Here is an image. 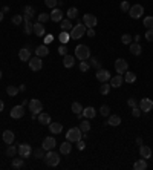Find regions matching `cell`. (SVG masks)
Segmentation results:
<instances>
[{"label": "cell", "mask_w": 153, "mask_h": 170, "mask_svg": "<svg viewBox=\"0 0 153 170\" xmlns=\"http://www.w3.org/2000/svg\"><path fill=\"white\" fill-rule=\"evenodd\" d=\"M44 163L49 167H57L58 164H60V155H58L57 152H54V149L52 150H48L46 155H44Z\"/></svg>", "instance_id": "cell-1"}, {"label": "cell", "mask_w": 153, "mask_h": 170, "mask_svg": "<svg viewBox=\"0 0 153 170\" xmlns=\"http://www.w3.org/2000/svg\"><path fill=\"white\" fill-rule=\"evenodd\" d=\"M75 57L78 60H81V61L89 60V58H90V49H89V46H86V45H78L75 48Z\"/></svg>", "instance_id": "cell-2"}, {"label": "cell", "mask_w": 153, "mask_h": 170, "mask_svg": "<svg viewBox=\"0 0 153 170\" xmlns=\"http://www.w3.org/2000/svg\"><path fill=\"white\" fill-rule=\"evenodd\" d=\"M86 34V26H84V23H76L75 26L71 29V32H69V35L72 40H78V38H81L83 35Z\"/></svg>", "instance_id": "cell-3"}, {"label": "cell", "mask_w": 153, "mask_h": 170, "mask_svg": "<svg viewBox=\"0 0 153 170\" xmlns=\"http://www.w3.org/2000/svg\"><path fill=\"white\" fill-rule=\"evenodd\" d=\"M83 138V132L80 130V127H71L67 133H66V139L71 141V143H76Z\"/></svg>", "instance_id": "cell-4"}, {"label": "cell", "mask_w": 153, "mask_h": 170, "mask_svg": "<svg viewBox=\"0 0 153 170\" xmlns=\"http://www.w3.org/2000/svg\"><path fill=\"white\" fill-rule=\"evenodd\" d=\"M129 14H130L132 19H139V17H142V14H144V6H142V5H133V6H130Z\"/></svg>", "instance_id": "cell-5"}, {"label": "cell", "mask_w": 153, "mask_h": 170, "mask_svg": "<svg viewBox=\"0 0 153 170\" xmlns=\"http://www.w3.org/2000/svg\"><path fill=\"white\" fill-rule=\"evenodd\" d=\"M129 69V63L124 60V58H118L115 61V71L118 74H126V71Z\"/></svg>", "instance_id": "cell-6"}, {"label": "cell", "mask_w": 153, "mask_h": 170, "mask_svg": "<svg viewBox=\"0 0 153 170\" xmlns=\"http://www.w3.org/2000/svg\"><path fill=\"white\" fill-rule=\"evenodd\" d=\"M95 77H96V80L100 81V83H106V81H109L112 77H110V72L107 71V69H96V74H95Z\"/></svg>", "instance_id": "cell-7"}, {"label": "cell", "mask_w": 153, "mask_h": 170, "mask_svg": "<svg viewBox=\"0 0 153 170\" xmlns=\"http://www.w3.org/2000/svg\"><path fill=\"white\" fill-rule=\"evenodd\" d=\"M29 68H31V71H40L41 68H43V61H41V57H31L29 58Z\"/></svg>", "instance_id": "cell-8"}, {"label": "cell", "mask_w": 153, "mask_h": 170, "mask_svg": "<svg viewBox=\"0 0 153 170\" xmlns=\"http://www.w3.org/2000/svg\"><path fill=\"white\" fill-rule=\"evenodd\" d=\"M83 23H84L86 28H95L98 20H96V17L94 14H84L83 16Z\"/></svg>", "instance_id": "cell-9"}, {"label": "cell", "mask_w": 153, "mask_h": 170, "mask_svg": "<svg viewBox=\"0 0 153 170\" xmlns=\"http://www.w3.org/2000/svg\"><path fill=\"white\" fill-rule=\"evenodd\" d=\"M29 111L32 113H40L43 111V104H41V101L40 100H35V98H32L31 101H29Z\"/></svg>", "instance_id": "cell-10"}, {"label": "cell", "mask_w": 153, "mask_h": 170, "mask_svg": "<svg viewBox=\"0 0 153 170\" xmlns=\"http://www.w3.org/2000/svg\"><path fill=\"white\" fill-rule=\"evenodd\" d=\"M32 155V147L29 146V144H20L19 146V156L21 158H29Z\"/></svg>", "instance_id": "cell-11"}, {"label": "cell", "mask_w": 153, "mask_h": 170, "mask_svg": "<svg viewBox=\"0 0 153 170\" xmlns=\"http://www.w3.org/2000/svg\"><path fill=\"white\" fill-rule=\"evenodd\" d=\"M55 144H57V141H55L54 136H46V138L43 139V143H41V147L48 152V150H52V149L55 147Z\"/></svg>", "instance_id": "cell-12"}, {"label": "cell", "mask_w": 153, "mask_h": 170, "mask_svg": "<svg viewBox=\"0 0 153 170\" xmlns=\"http://www.w3.org/2000/svg\"><path fill=\"white\" fill-rule=\"evenodd\" d=\"M139 109H141L142 112H150L153 109V101L150 98H142V100L139 101Z\"/></svg>", "instance_id": "cell-13"}, {"label": "cell", "mask_w": 153, "mask_h": 170, "mask_svg": "<svg viewBox=\"0 0 153 170\" xmlns=\"http://www.w3.org/2000/svg\"><path fill=\"white\" fill-rule=\"evenodd\" d=\"M2 138H3V143L5 144H12L14 143V139H16V135L12 133V130H5L3 132V135H2Z\"/></svg>", "instance_id": "cell-14"}, {"label": "cell", "mask_w": 153, "mask_h": 170, "mask_svg": "<svg viewBox=\"0 0 153 170\" xmlns=\"http://www.w3.org/2000/svg\"><path fill=\"white\" fill-rule=\"evenodd\" d=\"M139 155H141V158H144V159H150V158H152V149H150L149 146L141 144V147H139Z\"/></svg>", "instance_id": "cell-15"}, {"label": "cell", "mask_w": 153, "mask_h": 170, "mask_svg": "<svg viewBox=\"0 0 153 170\" xmlns=\"http://www.w3.org/2000/svg\"><path fill=\"white\" fill-rule=\"evenodd\" d=\"M38 123L41 124V126H49V123H51V116H49V113L46 112H40L37 116Z\"/></svg>", "instance_id": "cell-16"}, {"label": "cell", "mask_w": 153, "mask_h": 170, "mask_svg": "<svg viewBox=\"0 0 153 170\" xmlns=\"http://www.w3.org/2000/svg\"><path fill=\"white\" fill-rule=\"evenodd\" d=\"M23 115H25V107H23V106H14V107L11 109V116L16 118V120H17V118H21Z\"/></svg>", "instance_id": "cell-17"}, {"label": "cell", "mask_w": 153, "mask_h": 170, "mask_svg": "<svg viewBox=\"0 0 153 170\" xmlns=\"http://www.w3.org/2000/svg\"><path fill=\"white\" fill-rule=\"evenodd\" d=\"M19 58L21 61H29V58H31V49L29 48H23V49H20L19 51Z\"/></svg>", "instance_id": "cell-18"}, {"label": "cell", "mask_w": 153, "mask_h": 170, "mask_svg": "<svg viewBox=\"0 0 153 170\" xmlns=\"http://www.w3.org/2000/svg\"><path fill=\"white\" fill-rule=\"evenodd\" d=\"M44 32H46L44 25H43V23H40V21H37V23L34 25V34H35L37 37H43V35H44Z\"/></svg>", "instance_id": "cell-19"}, {"label": "cell", "mask_w": 153, "mask_h": 170, "mask_svg": "<svg viewBox=\"0 0 153 170\" xmlns=\"http://www.w3.org/2000/svg\"><path fill=\"white\" fill-rule=\"evenodd\" d=\"M61 19H63V11L58 9V8H54L52 12H51V20L52 21H61Z\"/></svg>", "instance_id": "cell-20"}, {"label": "cell", "mask_w": 153, "mask_h": 170, "mask_svg": "<svg viewBox=\"0 0 153 170\" xmlns=\"http://www.w3.org/2000/svg\"><path fill=\"white\" fill-rule=\"evenodd\" d=\"M123 81H124V77L121 75V74H118V75H115L114 78H110V86H112V87H119V86L123 84Z\"/></svg>", "instance_id": "cell-21"}, {"label": "cell", "mask_w": 153, "mask_h": 170, "mask_svg": "<svg viewBox=\"0 0 153 170\" xmlns=\"http://www.w3.org/2000/svg\"><path fill=\"white\" fill-rule=\"evenodd\" d=\"M83 116H86L87 120H92L94 116L96 115V111H95V107H92V106H89V107H86V109H83Z\"/></svg>", "instance_id": "cell-22"}, {"label": "cell", "mask_w": 153, "mask_h": 170, "mask_svg": "<svg viewBox=\"0 0 153 170\" xmlns=\"http://www.w3.org/2000/svg\"><path fill=\"white\" fill-rule=\"evenodd\" d=\"M71 152H72V144H71V141L61 143V146H60V153H63V155H69Z\"/></svg>", "instance_id": "cell-23"}, {"label": "cell", "mask_w": 153, "mask_h": 170, "mask_svg": "<svg viewBox=\"0 0 153 170\" xmlns=\"http://www.w3.org/2000/svg\"><path fill=\"white\" fill-rule=\"evenodd\" d=\"M34 16H35V12H34V8H32V6H25V14H23V20H25V21H28V20L32 19Z\"/></svg>", "instance_id": "cell-24"}, {"label": "cell", "mask_w": 153, "mask_h": 170, "mask_svg": "<svg viewBox=\"0 0 153 170\" xmlns=\"http://www.w3.org/2000/svg\"><path fill=\"white\" fill-rule=\"evenodd\" d=\"M49 130L52 135H57L63 130V126H61V123H49Z\"/></svg>", "instance_id": "cell-25"}, {"label": "cell", "mask_w": 153, "mask_h": 170, "mask_svg": "<svg viewBox=\"0 0 153 170\" xmlns=\"http://www.w3.org/2000/svg\"><path fill=\"white\" fill-rule=\"evenodd\" d=\"M129 46H130V52H132L133 55H141V52H142V48H141V45H139V43L133 41V43H130Z\"/></svg>", "instance_id": "cell-26"}, {"label": "cell", "mask_w": 153, "mask_h": 170, "mask_svg": "<svg viewBox=\"0 0 153 170\" xmlns=\"http://www.w3.org/2000/svg\"><path fill=\"white\" fill-rule=\"evenodd\" d=\"M35 55H37V57H46V55H49V49H48V46H46V45H41V46H38L37 49H35Z\"/></svg>", "instance_id": "cell-27"}, {"label": "cell", "mask_w": 153, "mask_h": 170, "mask_svg": "<svg viewBox=\"0 0 153 170\" xmlns=\"http://www.w3.org/2000/svg\"><path fill=\"white\" fill-rule=\"evenodd\" d=\"M107 124H109V126H114V127H116V126H119V124H121V118H119L118 115H109Z\"/></svg>", "instance_id": "cell-28"}, {"label": "cell", "mask_w": 153, "mask_h": 170, "mask_svg": "<svg viewBox=\"0 0 153 170\" xmlns=\"http://www.w3.org/2000/svg\"><path fill=\"white\" fill-rule=\"evenodd\" d=\"M63 64H64V68H72L74 64H75V57L72 55H64V58H63Z\"/></svg>", "instance_id": "cell-29"}, {"label": "cell", "mask_w": 153, "mask_h": 170, "mask_svg": "<svg viewBox=\"0 0 153 170\" xmlns=\"http://www.w3.org/2000/svg\"><path fill=\"white\" fill-rule=\"evenodd\" d=\"M133 169L135 170H146L147 169V161H146L144 158H142V159H138L133 164Z\"/></svg>", "instance_id": "cell-30"}, {"label": "cell", "mask_w": 153, "mask_h": 170, "mask_svg": "<svg viewBox=\"0 0 153 170\" xmlns=\"http://www.w3.org/2000/svg\"><path fill=\"white\" fill-rule=\"evenodd\" d=\"M44 152L46 150L43 147H37L35 150H32V155L35 156V159H44V155H46Z\"/></svg>", "instance_id": "cell-31"}, {"label": "cell", "mask_w": 153, "mask_h": 170, "mask_svg": "<svg viewBox=\"0 0 153 170\" xmlns=\"http://www.w3.org/2000/svg\"><path fill=\"white\" fill-rule=\"evenodd\" d=\"M60 26H61V31H66V32H67V31H71V29L74 28V25H72V21H71V19L63 20Z\"/></svg>", "instance_id": "cell-32"}, {"label": "cell", "mask_w": 153, "mask_h": 170, "mask_svg": "<svg viewBox=\"0 0 153 170\" xmlns=\"http://www.w3.org/2000/svg\"><path fill=\"white\" fill-rule=\"evenodd\" d=\"M23 166H25V158H21V156H20V158H16V156H14V159H12V167H14V169H21Z\"/></svg>", "instance_id": "cell-33"}, {"label": "cell", "mask_w": 153, "mask_h": 170, "mask_svg": "<svg viewBox=\"0 0 153 170\" xmlns=\"http://www.w3.org/2000/svg\"><path fill=\"white\" fill-rule=\"evenodd\" d=\"M6 155H8V156H11V158H14L16 155H19V146L16 147V146L9 144V147L6 149Z\"/></svg>", "instance_id": "cell-34"}, {"label": "cell", "mask_w": 153, "mask_h": 170, "mask_svg": "<svg viewBox=\"0 0 153 170\" xmlns=\"http://www.w3.org/2000/svg\"><path fill=\"white\" fill-rule=\"evenodd\" d=\"M23 31H25V34H32L34 32V25L31 23V20H28V21H25V26H23Z\"/></svg>", "instance_id": "cell-35"}, {"label": "cell", "mask_w": 153, "mask_h": 170, "mask_svg": "<svg viewBox=\"0 0 153 170\" xmlns=\"http://www.w3.org/2000/svg\"><path fill=\"white\" fill-rule=\"evenodd\" d=\"M80 130H81L83 133H87L89 130H90V123H89V120L80 123Z\"/></svg>", "instance_id": "cell-36"}, {"label": "cell", "mask_w": 153, "mask_h": 170, "mask_svg": "<svg viewBox=\"0 0 153 170\" xmlns=\"http://www.w3.org/2000/svg\"><path fill=\"white\" fill-rule=\"evenodd\" d=\"M124 80H126V83H135V81H136V74L130 72V71H126Z\"/></svg>", "instance_id": "cell-37"}, {"label": "cell", "mask_w": 153, "mask_h": 170, "mask_svg": "<svg viewBox=\"0 0 153 170\" xmlns=\"http://www.w3.org/2000/svg\"><path fill=\"white\" fill-rule=\"evenodd\" d=\"M19 92H20V89L17 86H8V87H6V94L9 95V97H16Z\"/></svg>", "instance_id": "cell-38"}, {"label": "cell", "mask_w": 153, "mask_h": 170, "mask_svg": "<svg viewBox=\"0 0 153 170\" xmlns=\"http://www.w3.org/2000/svg\"><path fill=\"white\" fill-rule=\"evenodd\" d=\"M110 84L106 81V83H101V87H100V92H101V95H107L109 92H110Z\"/></svg>", "instance_id": "cell-39"}, {"label": "cell", "mask_w": 153, "mask_h": 170, "mask_svg": "<svg viewBox=\"0 0 153 170\" xmlns=\"http://www.w3.org/2000/svg\"><path fill=\"white\" fill-rule=\"evenodd\" d=\"M58 38H60V41H61L63 45H66V43H67V41L71 40V35H69V34H67L66 31H61V34L58 35Z\"/></svg>", "instance_id": "cell-40"}, {"label": "cell", "mask_w": 153, "mask_h": 170, "mask_svg": "<svg viewBox=\"0 0 153 170\" xmlns=\"http://www.w3.org/2000/svg\"><path fill=\"white\" fill-rule=\"evenodd\" d=\"M72 112L75 113V115H78V113L83 112V106L78 103V101H75V103H72Z\"/></svg>", "instance_id": "cell-41"}, {"label": "cell", "mask_w": 153, "mask_h": 170, "mask_svg": "<svg viewBox=\"0 0 153 170\" xmlns=\"http://www.w3.org/2000/svg\"><path fill=\"white\" fill-rule=\"evenodd\" d=\"M66 14H67V19H76V16H78V9H76V8H69Z\"/></svg>", "instance_id": "cell-42"}, {"label": "cell", "mask_w": 153, "mask_h": 170, "mask_svg": "<svg viewBox=\"0 0 153 170\" xmlns=\"http://www.w3.org/2000/svg\"><path fill=\"white\" fill-rule=\"evenodd\" d=\"M37 19H38V21H40V23H46L48 20H51V16H49V14H46V12H40Z\"/></svg>", "instance_id": "cell-43"}, {"label": "cell", "mask_w": 153, "mask_h": 170, "mask_svg": "<svg viewBox=\"0 0 153 170\" xmlns=\"http://www.w3.org/2000/svg\"><path fill=\"white\" fill-rule=\"evenodd\" d=\"M144 26L147 28V29H153V17H146L144 19Z\"/></svg>", "instance_id": "cell-44"}, {"label": "cell", "mask_w": 153, "mask_h": 170, "mask_svg": "<svg viewBox=\"0 0 153 170\" xmlns=\"http://www.w3.org/2000/svg\"><path fill=\"white\" fill-rule=\"evenodd\" d=\"M100 112H101L103 116H109V115H110V109H109V106H107V104H103V106H101V109H100Z\"/></svg>", "instance_id": "cell-45"}, {"label": "cell", "mask_w": 153, "mask_h": 170, "mask_svg": "<svg viewBox=\"0 0 153 170\" xmlns=\"http://www.w3.org/2000/svg\"><path fill=\"white\" fill-rule=\"evenodd\" d=\"M90 60V63H89V66H92V68H96V69H100V61H98V58H95V57H90L89 58Z\"/></svg>", "instance_id": "cell-46"}, {"label": "cell", "mask_w": 153, "mask_h": 170, "mask_svg": "<svg viewBox=\"0 0 153 170\" xmlns=\"http://www.w3.org/2000/svg\"><path fill=\"white\" fill-rule=\"evenodd\" d=\"M132 40H133V37H132V35H129V34H124V35L121 37V41H123L124 45H130V43H132Z\"/></svg>", "instance_id": "cell-47"}, {"label": "cell", "mask_w": 153, "mask_h": 170, "mask_svg": "<svg viewBox=\"0 0 153 170\" xmlns=\"http://www.w3.org/2000/svg\"><path fill=\"white\" fill-rule=\"evenodd\" d=\"M119 9L123 11V12H129V9H130V5L124 0V2H121V5H119Z\"/></svg>", "instance_id": "cell-48"}, {"label": "cell", "mask_w": 153, "mask_h": 170, "mask_svg": "<svg viewBox=\"0 0 153 170\" xmlns=\"http://www.w3.org/2000/svg\"><path fill=\"white\" fill-rule=\"evenodd\" d=\"M44 5H46L48 8L54 9V8H55V6L58 5V2H57V0H44Z\"/></svg>", "instance_id": "cell-49"}, {"label": "cell", "mask_w": 153, "mask_h": 170, "mask_svg": "<svg viewBox=\"0 0 153 170\" xmlns=\"http://www.w3.org/2000/svg\"><path fill=\"white\" fill-rule=\"evenodd\" d=\"M78 68H80V71H81V72H87V71H89V64H87L86 61H81Z\"/></svg>", "instance_id": "cell-50"}, {"label": "cell", "mask_w": 153, "mask_h": 170, "mask_svg": "<svg viewBox=\"0 0 153 170\" xmlns=\"http://www.w3.org/2000/svg\"><path fill=\"white\" fill-rule=\"evenodd\" d=\"M58 54H60V55H63V57L67 54V48H66V45H61V46L58 48Z\"/></svg>", "instance_id": "cell-51"}, {"label": "cell", "mask_w": 153, "mask_h": 170, "mask_svg": "<svg viewBox=\"0 0 153 170\" xmlns=\"http://www.w3.org/2000/svg\"><path fill=\"white\" fill-rule=\"evenodd\" d=\"M141 113H142V111H141V109H138V106L132 109V115H133L135 118H139V116H141Z\"/></svg>", "instance_id": "cell-52"}, {"label": "cell", "mask_w": 153, "mask_h": 170, "mask_svg": "<svg viewBox=\"0 0 153 170\" xmlns=\"http://www.w3.org/2000/svg\"><path fill=\"white\" fill-rule=\"evenodd\" d=\"M11 20H12V23L17 26V25H20V23L23 21V17H21V16H14V17H12Z\"/></svg>", "instance_id": "cell-53"}, {"label": "cell", "mask_w": 153, "mask_h": 170, "mask_svg": "<svg viewBox=\"0 0 153 170\" xmlns=\"http://www.w3.org/2000/svg\"><path fill=\"white\" fill-rule=\"evenodd\" d=\"M76 149H78V150H84V149H86V143H84L83 139L76 141Z\"/></svg>", "instance_id": "cell-54"}, {"label": "cell", "mask_w": 153, "mask_h": 170, "mask_svg": "<svg viewBox=\"0 0 153 170\" xmlns=\"http://www.w3.org/2000/svg\"><path fill=\"white\" fill-rule=\"evenodd\" d=\"M127 104H129V106H130V107L133 109V107H136V106H138V101H136L135 98H129V101H127Z\"/></svg>", "instance_id": "cell-55"}, {"label": "cell", "mask_w": 153, "mask_h": 170, "mask_svg": "<svg viewBox=\"0 0 153 170\" xmlns=\"http://www.w3.org/2000/svg\"><path fill=\"white\" fill-rule=\"evenodd\" d=\"M146 38H147L149 41H153V29H147V32H146Z\"/></svg>", "instance_id": "cell-56"}, {"label": "cell", "mask_w": 153, "mask_h": 170, "mask_svg": "<svg viewBox=\"0 0 153 170\" xmlns=\"http://www.w3.org/2000/svg\"><path fill=\"white\" fill-rule=\"evenodd\" d=\"M87 37H95V31H94V28H87Z\"/></svg>", "instance_id": "cell-57"}, {"label": "cell", "mask_w": 153, "mask_h": 170, "mask_svg": "<svg viewBox=\"0 0 153 170\" xmlns=\"http://www.w3.org/2000/svg\"><path fill=\"white\" fill-rule=\"evenodd\" d=\"M46 43H51L52 41V35H46V40H44Z\"/></svg>", "instance_id": "cell-58"}, {"label": "cell", "mask_w": 153, "mask_h": 170, "mask_svg": "<svg viewBox=\"0 0 153 170\" xmlns=\"http://www.w3.org/2000/svg\"><path fill=\"white\" fill-rule=\"evenodd\" d=\"M136 144H138V146H141V144H142V138H139V136H138V138H136Z\"/></svg>", "instance_id": "cell-59"}, {"label": "cell", "mask_w": 153, "mask_h": 170, "mask_svg": "<svg viewBox=\"0 0 153 170\" xmlns=\"http://www.w3.org/2000/svg\"><path fill=\"white\" fill-rule=\"evenodd\" d=\"M3 109H5V103H3V101H2V100H0V112H2V111H3Z\"/></svg>", "instance_id": "cell-60"}, {"label": "cell", "mask_w": 153, "mask_h": 170, "mask_svg": "<svg viewBox=\"0 0 153 170\" xmlns=\"http://www.w3.org/2000/svg\"><path fill=\"white\" fill-rule=\"evenodd\" d=\"M133 40H135V41H136V43H139V40H141V37H139V35H135V37H133Z\"/></svg>", "instance_id": "cell-61"}, {"label": "cell", "mask_w": 153, "mask_h": 170, "mask_svg": "<svg viewBox=\"0 0 153 170\" xmlns=\"http://www.w3.org/2000/svg\"><path fill=\"white\" fill-rule=\"evenodd\" d=\"M19 89L21 91V92H23V91H26V86H25V84H21V86H20Z\"/></svg>", "instance_id": "cell-62"}, {"label": "cell", "mask_w": 153, "mask_h": 170, "mask_svg": "<svg viewBox=\"0 0 153 170\" xmlns=\"http://www.w3.org/2000/svg\"><path fill=\"white\" fill-rule=\"evenodd\" d=\"M3 20V11H0V21Z\"/></svg>", "instance_id": "cell-63"}, {"label": "cell", "mask_w": 153, "mask_h": 170, "mask_svg": "<svg viewBox=\"0 0 153 170\" xmlns=\"http://www.w3.org/2000/svg\"><path fill=\"white\" fill-rule=\"evenodd\" d=\"M0 78H2V71H0Z\"/></svg>", "instance_id": "cell-64"}]
</instances>
